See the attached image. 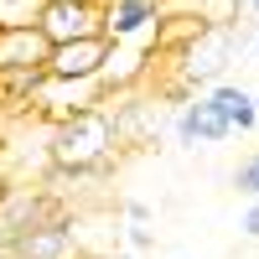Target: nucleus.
I'll return each mask as SVG.
<instances>
[{
	"mask_svg": "<svg viewBox=\"0 0 259 259\" xmlns=\"http://www.w3.org/2000/svg\"><path fill=\"white\" fill-rule=\"evenodd\" d=\"M104 156H114V130H109V114H104V109H89V114H73V119L52 124V135H47V166L89 171Z\"/></svg>",
	"mask_w": 259,
	"mask_h": 259,
	"instance_id": "f257e3e1",
	"label": "nucleus"
},
{
	"mask_svg": "<svg viewBox=\"0 0 259 259\" xmlns=\"http://www.w3.org/2000/svg\"><path fill=\"white\" fill-rule=\"evenodd\" d=\"M239 52H244L239 47V21H233V26H202L177 57H171V62H177V83H182L187 94L212 89V83H223L228 62L239 57Z\"/></svg>",
	"mask_w": 259,
	"mask_h": 259,
	"instance_id": "f03ea898",
	"label": "nucleus"
},
{
	"mask_svg": "<svg viewBox=\"0 0 259 259\" xmlns=\"http://www.w3.org/2000/svg\"><path fill=\"white\" fill-rule=\"evenodd\" d=\"M36 31L47 47H68L83 36H104V0H41Z\"/></svg>",
	"mask_w": 259,
	"mask_h": 259,
	"instance_id": "7ed1b4c3",
	"label": "nucleus"
},
{
	"mask_svg": "<svg viewBox=\"0 0 259 259\" xmlns=\"http://www.w3.org/2000/svg\"><path fill=\"white\" fill-rule=\"evenodd\" d=\"M104 104H114V109H104V114H109V130H114V150L119 145L124 150H150L161 140L166 119L156 114V104L140 99L135 89H130V94H104Z\"/></svg>",
	"mask_w": 259,
	"mask_h": 259,
	"instance_id": "20e7f679",
	"label": "nucleus"
},
{
	"mask_svg": "<svg viewBox=\"0 0 259 259\" xmlns=\"http://www.w3.org/2000/svg\"><path fill=\"white\" fill-rule=\"evenodd\" d=\"M31 109H36L41 119L62 124V119H73V114H89V109H104V89H99V78H89V83L47 78V83H41V94H36V104H31Z\"/></svg>",
	"mask_w": 259,
	"mask_h": 259,
	"instance_id": "39448f33",
	"label": "nucleus"
},
{
	"mask_svg": "<svg viewBox=\"0 0 259 259\" xmlns=\"http://www.w3.org/2000/svg\"><path fill=\"white\" fill-rule=\"evenodd\" d=\"M161 26V0H104V41L130 47Z\"/></svg>",
	"mask_w": 259,
	"mask_h": 259,
	"instance_id": "423d86ee",
	"label": "nucleus"
},
{
	"mask_svg": "<svg viewBox=\"0 0 259 259\" xmlns=\"http://www.w3.org/2000/svg\"><path fill=\"white\" fill-rule=\"evenodd\" d=\"M171 135H177L182 150H207V145H223L233 130L202 104V94H192L187 104H177V114H171Z\"/></svg>",
	"mask_w": 259,
	"mask_h": 259,
	"instance_id": "0eeeda50",
	"label": "nucleus"
},
{
	"mask_svg": "<svg viewBox=\"0 0 259 259\" xmlns=\"http://www.w3.org/2000/svg\"><path fill=\"white\" fill-rule=\"evenodd\" d=\"M104 57H109V41H104V36H83V41H68V47H52L41 68H47V78L89 83V78H99Z\"/></svg>",
	"mask_w": 259,
	"mask_h": 259,
	"instance_id": "6e6552de",
	"label": "nucleus"
},
{
	"mask_svg": "<svg viewBox=\"0 0 259 259\" xmlns=\"http://www.w3.org/2000/svg\"><path fill=\"white\" fill-rule=\"evenodd\" d=\"M202 104L233 130V135H254V130H259L254 94L244 89V83H233V78H223V83H212V89H202Z\"/></svg>",
	"mask_w": 259,
	"mask_h": 259,
	"instance_id": "1a4fd4ad",
	"label": "nucleus"
},
{
	"mask_svg": "<svg viewBox=\"0 0 259 259\" xmlns=\"http://www.w3.org/2000/svg\"><path fill=\"white\" fill-rule=\"evenodd\" d=\"M11 254H16V259H73V254H78L73 218H62V223H41V228H26V233L11 244Z\"/></svg>",
	"mask_w": 259,
	"mask_h": 259,
	"instance_id": "9d476101",
	"label": "nucleus"
},
{
	"mask_svg": "<svg viewBox=\"0 0 259 259\" xmlns=\"http://www.w3.org/2000/svg\"><path fill=\"white\" fill-rule=\"evenodd\" d=\"M47 52L52 47L41 41L36 26H26V31H0V68H41Z\"/></svg>",
	"mask_w": 259,
	"mask_h": 259,
	"instance_id": "9b49d317",
	"label": "nucleus"
},
{
	"mask_svg": "<svg viewBox=\"0 0 259 259\" xmlns=\"http://www.w3.org/2000/svg\"><path fill=\"white\" fill-rule=\"evenodd\" d=\"M47 68H0V109H31Z\"/></svg>",
	"mask_w": 259,
	"mask_h": 259,
	"instance_id": "f8f14e48",
	"label": "nucleus"
},
{
	"mask_svg": "<svg viewBox=\"0 0 259 259\" xmlns=\"http://www.w3.org/2000/svg\"><path fill=\"white\" fill-rule=\"evenodd\" d=\"M36 11H41V0H0V31L36 26Z\"/></svg>",
	"mask_w": 259,
	"mask_h": 259,
	"instance_id": "ddd939ff",
	"label": "nucleus"
},
{
	"mask_svg": "<svg viewBox=\"0 0 259 259\" xmlns=\"http://www.w3.org/2000/svg\"><path fill=\"white\" fill-rule=\"evenodd\" d=\"M233 187H239L249 202H259V150H254V156H244L239 166H233Z\"/></svg>",
	"mask_w": 259,
	"mask_h": 259,
	"instance_id": "4468645a",
	"label": "nucleus"
},
{
	"mask_svg": "<svg viewBox=\"0 0 259 259\" xmlns=\"http://www.w3.org/2000/svg\"><path fill=\"white\" fill-rule=\"evenodd\" d=\"M124 244H130V254H150L156 233H150V223H124Z\"/></svg>",
	"mask_w": 259,
	"mask_h": 259,
	"instance_id": "2eb2a0df",
	"label": "nucleus"
},
{
	"mask_svg": "<svg viewBox=\"0 0 259 259\" xmlns=\"http://www.w3.org/2000/svg\"><path fill=\"white\" fill-rule=\"evenodd\" d=\"M239 233H244V239H254V244H259V202H249V207L239 212Z\"/></svg>",
	"mask_w": 259,
	"mask_h": 259,
	"instance_id": "dca6fc26",
	"label": "nucleus"
},
{
	"mask_svg": "<svg viewBox=\"0 0 259 259\" xmlns=\"http://www.w3.org/2000/svg\"><path fill=\"white\" fill-rule=\"evenodd\" d=\"M124 223H150V207L130 197V202H124Z\"/></svg>",
	"mask_w": 259,
	"mask_h": 259,
	"instance_id": "f3484780",
	"label": "nucleus"
},
{
	"mask_svg": "<svg viewBox=\"0 0 259 259\" xmlns=\"http://www.w3.org/2000/svg\"><path fill=\"white\" fill-rule=\"evenodd\" d=\"M249 11H254V26H259V0H249Z\"/></svg>",
	"mask_w": 259,
	"mask_h": 259,
	"instance_id": "a211bd4d",
	"label": "nucleus"
},
{
	"mask_svg": "<svg viewBox=\"0 0 259 259\" xmlns=\"http://www.w3.org/2000/svg\"><path fill=\"white\" fill-rule=\"evenodd\" d=\"M109 259H135V254H130V249H119V254H109Z\"/></svg>",
	"mask_w": 259,
	"mask_h": 259,
	"instance_id": "6ab92c4d",
	"label": "nucleus"
},
{
	"mask_svg": "<svg viewBox=\"0 0 259 259\" xmlns=\"http://www.w3.org/2000/svg\"><path fill=\"white\" fill-rule=\"evenodd\" d=\"M228 6H233V11H244V6H249V0H228Z\"/></svg>",
	"mask_w": 259,
	"mask_h": 259,
	"instance_id": "aec40b11",
	"label": "nucleus"
},
{
	"mask_svg": "<svg viewBox=\"0 0 259 259\" xmlns=\"http://www.w3.org/2000/svg\"><path fill=\"white\" fill-rule=\"evenodd\" d=\"M249 94H254V114H259V89H249Z\"/></svg>",
	"mask_w": 259,
	"mask_h": 259,
	"instance_id": "412c9836",
	"label": "nucleus"
}]
</instances>
